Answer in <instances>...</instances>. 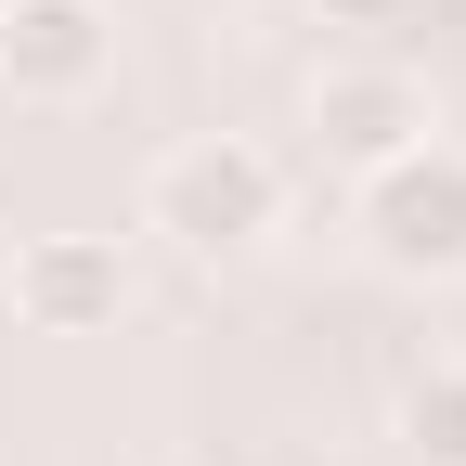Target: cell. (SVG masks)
<instances>
[{
    "mask_svg": "<svg viewBox=\"0 0 466 466\" xmlns=\"http://www.w3.org/2000/svg\"><path fill=\"white\" fill-rule=\"evenodd\" d=\"M428 130H441V116H428V78L389 66V52H350V66L311 78V156L350 168V182H363V168H389V156H415Z\"/></svg>",
    "mask_w": 466,
    "mask_h": 466,
    "instance_id": "3957f363",
    "label": "cell"
},
{
    "mask_svg": "<svg viewBox=\"0 0 466 466\" xmlns=\"http://www.w3.org/2000/svg\"><path fill=\"white\" fill-rule=\"evenodd\" d=\"M116 311H130L116 233H26L14 247V324L26 337H104Z\"/></svg>",
    "mask_w": 466,
    "mask_h": 466,
    "instance_id": "5b68a950",
    "label": "cell"
},
{
    "mask_svg": "<svg viewBox=\"0 0 466 466\" xmlns=\"http://www.w3.org/2000/svg\"><path fill=\"white\" fill-rule=\"evenodd\" d=\"M324 26H415V0H324Z\"/></svg>",
    "mask_w": 466,
    "mask_h": 466,
    "instance_id": "52a82bcc",
    "label": "cell"
},
{
    "mask_svg": "<svg viewBox=\"0 0 466 466\" xmlns=\"http://www.w3.org/2000/svg\"><path fill=\"white\" fill-rule=\"evenodd\" d=\"M363 247H376V272H401V285H453L466 272V143H415V156H389V168H363Z\"/></svg>",
    "mask_w": 466,
    "mask_h": 466,
    "instance_id": "7a4b0ae2",
    "label": "cell"
},
{
    "mask_svg": "<svg viewBox=\"0 0 466 466\" xmlns=\"http://www.w3.org/2000/svg\"><path fill=\"white\" fill-rule=\"evenodd\" d=\"M272 220H285V168L247 130H195L143 168V233H168L182 259H247L272 247Z\"/></svg>",
    "mask_w": 466,
    "mask_h": 466,
    "instance_id": "6da1fadb",
    "label": "cell"
},
{
    "mask_svg": "<svg viewBox=\"0 0 466 466\" xmlns=\"http://www.w3.org/2000/svg\"><path fill=\"white\" fill-rule=\"evenodd\" d=\"M401 441H415L428 466H466V363H428L415 389H401Z\"/></svg>",
    "mask_w": 466,
    "mask_h": 466,
    "instance_id": "8992f818",
    "label": "cell"
},
{
    "mask_svg": "<svg viewBox=\"0 0 466 466\" xmlns=\"http://www.w3.org/2000/svg\"><path fill=\"white\" fill-rule=\"evenodd\" d=\"M116 66V14L104 0H0V91L14 104H78Z\"/></svg>",
    "mask_w": 466,
    "mask_h": 466,
    "instance_id": "277c9868",
    "label": "cell"
}]
</instances>
